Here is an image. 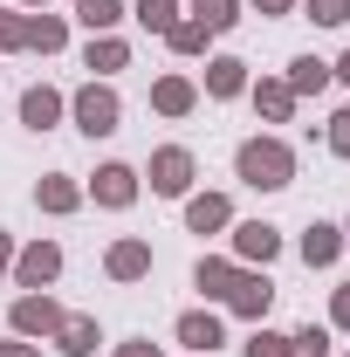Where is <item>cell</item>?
<instances>
[{
  "label": "cell",
  "instance_id": "obj_1",
  "mask_svg": "<svg viewBox=\"0 0 350 357\" xmlns=\"http://www.w3.org/2000/svg\"><path fill=\"white\" fill-rule=\"evenodd\" d=\"M234 178L254 185V192H289L296 185V144L275 131H254L234 144Z\"/></svg>",
  "mask_w": 350,
  "mask_h": 357
},
{
  "label": "cell",
  "instance_id": "obj_2",
  "mask_svg": "<svg viewBox=\"0 0 350 357\" xmlns=\"http://www.w3.org/2000/svg\"><path fill=\"white\" fill-rule=\"evenodd\" d=\"M69 124L83 137H117L124 131V96H117V83H96V76H89V83L69 96Z\"/></svg>",
  "mask_w": 350,
  "mask_h": 357
},
{
  "label": "cell",
  "instance_id": "obj_3",
  "mask_svg": "<svg viewBox=\"0 0 350 357\" xmlns=\"http://www.w3.org/2000/svg\"><path fill=\"white\" fill-rule=\"evenodd\" d=\"M89 199L103 206V213H131L137 206V192H144V178H137V165H124V158H103L96 172H89V185H83Z\"/></svg>",
  "mask_w": 350,
  "mask_h": 357
},
{
  "label": "cell",
  "instance_id": "obj_4",
  "mask_svg": "<svg viewBox=\"0 0 350 357\" xmlns=\"http://www.w3.org/2000/svg\"><path fill=\"white\" fill-rule=\"evenodd\" d=\"M137 178H151V192H158V199H185V192H192V178H199V158H192L185 144H158V151H151V165H144Z\"/></svg>",
  "mask_w": 350,
  "mask_h": 357
},
{
  "label": "cell",
  "instance_id": "obj_5",
  "mask_svg": "<svg viewBox=\"0 0 350 357\" xmlns=\"http://www.w3.org/2000/svg\"><path fill=\"white\" fill-rule=\"evenodd\" d=\"M62 316H69V310H62L48 289H35V296H14V303H7V330L28 337V344H48V337L62 330Z\"/></svg>",
  "mask_w": 350,
  "mask_h": 357
},
{
  "label": "cell",
  "instance_id": "obj_6",
  "mask_svg": "<svg viewBox=\"0 0 350 357\" xmlns=\"http://www.w3.org/2000/svg\"><path fill=\"white\" fill-rule=\"evenodd\" d=\"M55 275H62V241H28V248H14V268H7V282H14L21 296H35V289H55Z\"/></svg>",
  "mask_w": 350,
  "mask_h": 357
},
{
  "label": "cell",
  "instance_id": "obj_7",
  "mask_svg": "<svg viewBox=\"0 0 350 357\" xmlns=\"http://www.w3.org/2000/svg\"><path fill=\"white\" fill-rule=\"evenodd\" d=\"M227 241H234V261L241 268H268L275 255H282V227L275 220H234Z\"/></svg>",
  "mask_w": 350,
  "mask_h": 357
},
{
  "label": "cell",
  "instance_id": "obj_8",
  "mask_svg": "<svg viewBox=\"0 0 350 357\" xmlns=\"http://www.w3.org/2000/svg\"><path fill=\"white\" fill-rule=\"evenodd\" d=\"M227 310L241 316V323H268V310H275V282H268V268H241V275H234Z\"/></svg>",
  "mask_w": 350,
  "mask_h": 357
},
{
  "label": "cell",
  "instance_id": "obj_9",
  "mask_svg": "<svg viewBox=\"0 0 350 357\" xmlns=\"http://www.w3.org/2000/svg\"><path fill=\"white\" fill-rule=\"evenodd\" d=\"M14 117H21V131H55V124H62V117H69V96H62V89L55 83H28L21 89V110H14Z\"/></svg>",
  "mask_w": 350,
  "mask_h": 357
},
{
  "label": "cell",
  "instance_id": "obj_10",
  "mask_svg": "<svg viewBox=\"0 0 350 357\" xmlns=\"http://www.w3.org/2000/svg\"><path fill=\"white\" fill-rule=\"evenodd\" d=\"M248 62L241 55H206V76H199V96H213V103H234V96H248Z\"/></svg>",
  "mask_w": 350,
  "mask_h": 357
},
{
  "label": "cell",
  "instance_id": "obj_11",
  "mask_svg": "<svg viewBox=\"0 0 350 357\" xmlns=\"http://www.w3.org/2000/svg\"><path fill=\"white\" fill-rule=\"evenodd\" d=\"M103 275H110V282H124V289H131V282H144V275H151V241H144V234H124V241H110V255H103Z\"/></svg>",
  "mask_w": 350,
  "mask_h": 357
},
{
  "label": "cell",
  "instance_id": "obj_12",
  "mask_svg": "<svg viewBox=\"0 0 350 357\" xmlns=\"http://www.w3.org/2000/svg\"><path fill=\"white\" fill-rule=\"evenodd\" d=\"M248 103H254V117H261V124H289L303 96L282 83V76H254V83H248Z\"/></svg>",
  "mask_w": 350,
  "mask_h": 357
},
{
  "label": "cell",
  "instance_id": "obj_13",
  "mask_svg": "<svg viewBox=\"0 0 350 357\" xmlns=\"http://www.w3.org/2000/svg\"><path fill=\"white\" fill-rule=\"evenodd\" d=\"M172 337H178V344H185L192 357H213L220 344H227V323H220L213 310H185V316L172 323Z\"/></svg>",
  "mask_w": 350,
  "mask_h": 357
},
{
  "label": "cell",
  "instance_id": "obj_14",
  "mask_svg": "<svg viewBox=\"0 0 350 357\" xmlns=\"http://www.w3.org/2000/svg\"><path fill=\"white\" fill-rule=\"evenodd\" d=\"M227 227H234L227 192H185V234H227Z\"/></svg>",
  "mask_w": 350,
  "mask_h": 357
},
{
  "label": "cell",
  "instance_id": "obj_15",
  "mask_svg": "<svg viewBox=\"0 0 350 357\" xmlns=\"http://www.w3.org/2000/svg\"><path fill=\"white\" fill-rule=\"evenodd\" d=\"M296 255H303L309 268H337V261H344V227H337V220H309L303 241H296Z\"/></svg>",
  "mask_w": 350,
  "mask_h": 357
},
{
  "label": "cell",
  "instance_id": "obj_16",
  "mask_svg": "<svg viewBox=\"0 0 350 357\" xmlns=\"http://www.w3.org/2000/svg\"><path fill=\"white\" fill-rule=\"evenodd\" d=\"M83 69L96 83H110L117 69H131V42H124V35H89L83 42Z\"/></svg>",
  "mask_w": 350,
  "mask_h": 357
},
{
  "label": "cell",
  "instance_id": "obj_17",
  "mask_svg": "<svg viewBox=\"0 0 350 357\" xmlns=\"http://www.w3.org/2000/svg\"><path fill=\"white\" fill-rule=\"evenodd\" d=\"M83 199H89L83 178H69V172H42V178H35V206H42V213H55V220H62V213H76Z\"/></svg>",
  "mask_w": 350,
  "mask_h": 357
},
{
  "label": "cell",
  "instance_id": "obj_18",
  "mask_svg": "<svg viewBox=\"0 0 350 357\" xmlns=\"http://www.w3.org/2000/svg\"><path fill=\"white\" fill-rule=\"evenodd\" d=\"M21 48L28 55H62L69 48V14H28V28H21Z\"/></svg>",
  "mask_w": 350,
  "mask_h": 357
},
{
  "label": "cell",
  "instance_id": "obj_19",
  "mask_svg": "<svg viewBox=\"0 0 350 357\" xmlns=\"http://www.w3.org/2000/svg\"><path fill=\"white\" fill-rule=\"evenodd\" d=\"M151 110H158V117H192V110H199V83H192V76H158V83H151Z\"/></svg>",
  "mask_w": 350,
  "mask_h": 357
},
{
  "label": "cell",
  "instance_id": "obj_20",
  "mask_svg": "<svg viewBox=\"0 0 350 357\" xmlns=\"http://www.w3.org/2000/svg\"><path fill=\"white\" fill-rule=\"evenodd\" d=\"M234 275H241V261H234V255H199V261H192V289H199L206 303H227Z\"/></svg>",
  "mask_w": 350,
  "mask_h": 357
},
{
  "label": "cell",
  "instance_id": "obj_21",
  "mask_svg": "<svg viewBox=\"0 0 350 357\" xmlns=\"http://www.w3.org/2000/svg\"><path fill=\"white\" fill-rule=\"evenodd\" d=\"M62 357H96V344H103V323L96 316H62V330L48 337Z\"/></svg>",
  "mask_w": 350,
  "mask_h": 357
},
{
  "label": "cell",
  "instance_id": "obj_22",
  "mask_svg": "<svg viewBox=\"0 0 350 357\" xmlns=\"http://www.w3.org/2000/svg\"><path fill=\"white\" fill-rule=\"evenodd\" d=\"M165 48H172L178 62H199V55H206V48H213V35H206V28H199V21H192V14H178L172 28H165Z\"/></svg>",
  "mask_w": 350,
  "mask_h": 357
},
{
  "label": "cell",
  "instance_id": "obj_23",
  "mask_svg": "<svg viewBox=\"0 0 350 357\" xmlns=\"http://www.w3.org/2000/svg\"><path fill=\"white\" fill-rule=\"evenodd\" d=\"M282 83L296 89V96H323V89H330V62H323V55H296Z\"/></svg>",
  "mask_w": 350,
  "mask_h": 357
},
{
  "label": "cell",
  "instance_id": "obj_24",
  "mask_svg": "<svg viewBox=\"0 0 350 357\" xmlns=\"http://www.w3.org/2000/svg\"><path fill=\"white\" fill-rule=\"evenodd\" d=\"M76 21L89 35H117V21H131V7L124 0H76Z\"/></svg>",
  "mask_w": 350,
  "mask_h": 357
},
{
  "label": "cell",
  "instance_id": "obj_25",
  "mask_svg": "<svg viewBox=\"0 0 350 357\" xmlns=\"http://www.w3.org/2000/svg\"><path fill=\"white\" fill-rule=\"evenodd\" d=\"M185 14H192L206 35H234V28H241V0H192Z\"/></svg>",
  "mask_w": 350,
  "mask_h": 357
},
{
  "label": "cell",
  "instance_id": "obj_26",
  "mask_svg": "<svg viewBox=\"0 0 350 357\" xmlns=\"http://www.w3.org/2000/svg\"><path fill=\"white\" fill-rule=\"evenodd\" d=\"M178 14H185L178 0H131V21L144 28V35H158V42H165V28H172Z\"/></svg>",
  "mask_w": 350,
  "mask_h": 357
},
{
  "label": "cell",
  "instance_id": "obj_27",
  "mask_svg": "<svg viewBox=\"0 0 350 357\" xmlns=\"http://www.w3.org/2000/svg\"><path fill=\"white\" fill-rule=\"evenodd\" d=\"M241 357H289V337H282V330H268V323H254V330H248V344H241Z\"/></svg>",
  "mask_w": 350,
  "mask_h": 357
},
{
  "label": "cell",
  "instance_id": "obj_28",
  "mask_svg": "<svg viewBox=\"0 0 350 357\" xmlns=\"http://www.w3.org/2000/svg\"><path fill=\"white\" fill-rule=\"evenodd\" d=\"M296 7H303L316 28H344L350 21V0H296Z\"/></svg>",
  "mask_w": 350,
  "mask_h": 357
},
{
  "label": "cell",
  "instance_id": "obj_29",
  "mask_svg": "<svg viewBox=\"0 0 350 357\" xmlns=\"http://www.w3.org/2000/svg\"><path fill=\"white\" fill-rule=\"evenodd\" d=\"M323 144H330V158H344V165H350V103L323 124Z\"/></svg>",
  "mask_w": 350,
  "mask_h": 357
},
{
  "label": "cell",
  "instance_id": "obj_30",
  "mask_svg": "<svg viewBox=\"0 0 350 357\" xmlns=\"http://www.w3.org/2000/svg\"><path fill=\"white\" fill-rule=\"evenodd\" d=\"M289 357H330V330H316V323L296 330V337H289Z\"/></svg>",
  "mask_w": 350,
  "mask_h": 357
},
{
  "label": "cell",
  "instance_id": "obj_31",
  "mask_svg": "<svg viewBox=\"0 0 350 357\" xmlns=\"http://www.w3.org/2000/svg\"><path fill=\"white\" fill-rule=\"evenodd\" d=\"M21 28H28V14L0 0V55H14V48H21Z\"/></svg>",
  "mask_w": 350,
  "mask_h": 357
},
{
  "label": "cell",
  "instance_id": "obj_32",
  "mask_svg": "<svg viewBox=\"0 0 350 357\" xmlns=\"http://www.w3.org/2000/svg\"><path fill=\"white\" fill-rule=\"evenodd\" d=\"M330 330H344V337H350V282L330 289Z\"/></svg>",
  "mask_w": 350,
  "mask_h": 357
},
{
  "label": "cell",
  "instance_id": "obj_33",
  "mask_svg": "<svg viewBox=\"0 0 350 357\" xmlns=\"http://www.w3.org/2000/svg\"><path fill=\"white\" fill-rule=\"evenodd\" d=\"M110 357H165L151 337H124V344H110Z\"/></svg>",
  "mask_w": 350,
  "mask_h": 357
},
{
  "label": "cell",
  "instance_id": "obj_34",
  "mask_svg": "<svg viewBox=\"0 0 350 357\" xmlns=\"http://www.w3.org/2000/svg\"><path fill=\"white\" fill-rule=\"evenodd\" d=\"M241 7H254V14H268V21H289V14H296V0H241Z\"/></svg>",
  "mask_w": 350,
  "mask_h": 357
},
{
  "label": "cell",
  "instance_id": "obj_35",
  "mask_svg": "<svg viewBox=\"0 0 350 357\" xmlns=\"http://www.w3.org/2000/svg\"><path fill=\"white\" fill-rule=\"evenodd\" d=\"M0 357H42V344H28V337H14V330H7V344H0Z\"/></svg>",
  "mask_w": 350,
  "mask_h": 357
},
{
  "label": "cell",
  "instance_id": "obj_36",
  "mask_svg": "<svg viewBox=\"0 0 350 357\" xmlns=\"http://www.w3.org/2000/svg\"><path fill=\"white\" fill-rule=\"evenodd\" d=\"M7 268H14V234L0 227V282H7Z\"/></svg>",
  "mask_w": 350,
  "mask_h": 357
},
{
  "label": "cell",
  "instance_id": "obj_37",
  "mask_svg": "<svg viewBox=\"0 0 350 357\" xmlns=\"http://www.w3.org/2000/svg\"><path fill=\"white\" fill-rule=\"evenodd\" d=\"M330 83H344V89H350V48L337 55V62H330Z\"/></svg>",
  "mask_w": 350,
  "mask_h": 357
},
{
  "label": "cell",
  "instance_id": "obj_38",
  "mask_svg": "<svg viewBox=\"0 0 350 357\" xmlns=\"http://www.w3.org/2000/svg\"><path fill=\"white\" fill-rule=\"evenodd\" d=\"M7 7H21V14H42L48 0H7Z\"/></svg>",
  "mask_w": 350,
  "mask_h": 357
},
{
  "label": "cell",
  "instance_id": "obj_39",
  "mask_svg": "<svg viewBox=\"0 0 350 357\" xmlns=\"http://www.w3.org/2000/svg\"><path fill=\"white\" fill-rule=\"evenodd\" d=\"M344 255H350V220H344Z\"/></svg>",
  "mask_w": 350,
  "mask_h": 357
},
{
  "label": "cell",
  "instance_id": "obj_40",
  "mask_svg": "<svg viewBox=\"0 0 350 357\" xmlns=\"http://www.w3.org/2000/svg\"><path fill=\"white\" fill-rule=\"evenodd\" d=\"M344 357H350V351H344Z\"/></svg>",
  "mask_w": 350,
  "mask_h": 357
}]
</instances>
